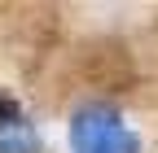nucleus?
<instances>
[{"instance_id": "obj_1", "label": "nucleus", "mask_w": 158, "mask_h": 153, "mask_svg": "<svg viewBox=\"0 0 158 153\" xmlns=\"http://www.w3.org/2000/svg\"><path fill=\"white\" fill-rule=\"evenodd\" d=\"M75 153H136L132 131L118 123L114 109H84L70 127Z\"/></svg>"}, {"instance_id": "obj_2", "label": "nucleus", "mask_w": 158, "mask_h": 153, "mask_svg": "<svg viewBox=\"0 0 158 153\" xmlns=\"http://www.w3.org/2000/svg\"><path fill=\"white\" fill-rule=\"evenodd\" d=\"M13 118H18V105L0 96V127H5V123H13Z\"/></svg>"}]
</instances>
